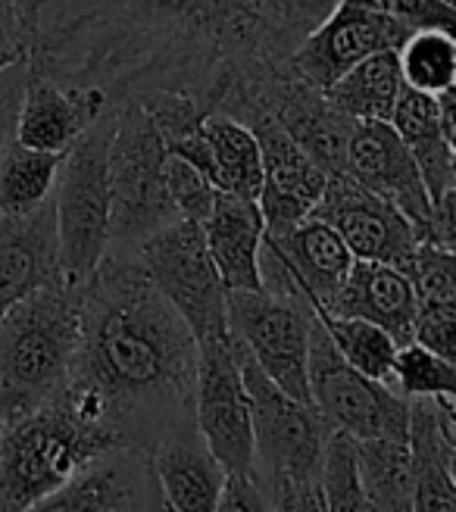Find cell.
Instances as JSON below:
<instances>
[{"instance_id": "27", "label": "cell", "mask_w": 456, "mask_h": 512, "mask_svg": "<svg viewBox=\"0 0 456 512\" xmlns=\"http://www.w3.org/2000/svg\"><path fill=\"white\" fill-rule=\"evenodd\" d=\"M400 88L397 50H382L347 69L332 88H325V97L353 122H388Z\"/></svg>"}, {"instance_id": "12", "label": "cell", "mask_w": 456, "mask_h": 512, "mask_svg": "<svg viewBox=\"0 0 456 512\" xmlns=\"http://www.w3.org/2000/svg\"><path fill=\"white\" fill-rule=\"evenodd\" d=\"M194 425L225 475L253 472L250 403L241 381L232 335L197 344Z\"/></svg>"}, {"instance_id": "1", "label": "cell", "mask_w": 456, "mask_h": 512, "mask_svg": "<svg viewBox=\"0 0 456 512\" xmlns=\"http://www.w3.org/2000/svg\"><path fill=\"white\" fill-rule=\"evenodd\" d=\"M335 0H22L32 72L110 104L150 91L213 113L285 72Z\"/></svg>"}, {"instance_id": "15", "label": "cell", "mask_w": 456, "mask_h": 512, "mask_svg": "<svg viewBox=\"0 0 456 512\" xmlns=\"http://www.w3.org/2000/svg\"><path fill=\"white\" fill-rule=\"evenodd\" d=\"M310 216L335 228L353 260L400 266L419 247L413 222L385 197L353 182L347 172L328 175L325 191Z\"/></svg>"}, {"instance_id": "37", "label": "cell", "mask_w": 456, "mask_h": 512, "mask_svg": "<svg viewBox=\"0 0 456 512\" xmlns=\"http://www.w3.org/2000/svg\"><path fill=\"white\" fill-rule=\"evenodd\" d=\"M375 4L410 35L425 29H444V32L456 29V10L447 0H375Z\"/></svg>"}, {"instance_id": "34", "label": "cell", "mask_w": 456, "mask_h": 512, "mask_svg": "<svg viewBox=\"0 0 456 512\" xmlns=\"http://www.w3.org/2000/svg\"><path fill=\"white\" fill-rule=\"evenodd\" d=\"M410 278L416 303H456V253L438 244L419 247L397 266Z\"/></svg>"}, {"instance_id": "28", "label": "cell", "mask_w": 456, "mask_h": 512, "mask_svg": "<svg viewBox=\"0 0 456 512\" xmlns=\"http://www.w3.org/2000/svg\"><path fill=\"white\" fill-rule=\"evenodd\" d=\"M357 478L372 512H413L407 441H353Z\"/></svg>"}, {"instance_id": "10", "label": "cell", "mask_w": 456, "mask_h": 512, "mask_svg": "<svg viewBox=\"0 0 456 512\" xmlns=\"http://www.w3.org/2000/svg\"><path fill=\"white\" fill-rule=\"evenodd\" d=\"M225 322L232 335L272 384L307 400V360L313 306L303 297L272 291H225Z\"/></svg>"}, {"instance_id": "17", "label": "cell", "mask_w": 456, "mask_h": 512, "mask_svg": "<svg viewBox=\"0 0 456 512\" xmlns=\"http://www.w3.org/2000/svg\"><path fill=\"white\" fill-rule=\"evenodd\" d=\"M22 512H169L144 453L113 450Z\"/></svg>"}, {"instance_id": "24", "label": "cell", "mask_w": 456, "mask_h": 512, "mask_svg": "<svg viewBox=\"0 0 456 512\" xmlns=\"http://www.w3.org/2000/svg\"><path fill=\"white\" fill-rule=\"evenodd\" d=\"M263 244L282 260V266L288 269L294 285L313 310H325L335 300L353 266V256L338 238V232L316 216L297 222L285 235H263Z\"/></svg>"}, {"instance_id": "16", "label": "cell", "mask_w": 456, "mask_h": 512, "mask_svg": "<svg viewBox=\"0 0 456 512\" xmlns=\"http://www.w3.org/2000/svg\"><path fill=\"white\" fill-rule=\"evenodd\" d=\"M344 172L369 188L372 194L385 197L391 207H397L416 228L419 241L428 238L432 228V200L422 185V175L403 147L391 122H357L347 144Z\"/></svg>"}, {"instance_id": "6", "label": "cell", "mask_w": 456, "mask_h": 512, "mask_svg": "<svg viewBox=\"0 0 456 512\" xmlns=\"http://www.w3.org/2000/svg\"><path fill=\"white\" fill-rule=\"evenodd\" d=\"M116 122V104L75 141L57 172L54 225L63 281L82 285L110 250V175L107 150Z\"/></svg>"}, {"instance_id": "11", "label": "cell", "mask_w": 456, "mask_h": 512, "mask_svg": "<svg viewBox=\"0 0 456 512\" xmlns=\"http://www.w3.org/2000/svg\"><path fill=\"white\" fill-rule=\"evenodd\" d=\"M238 104L263 107L325 175L344 172L347 144L357 122L344 116L338 107H332L325 91L300 82L294 72L285 69L257 85H247L235 94H228L219 104V113L235 110Z\"/></svg>"}, {"instance_id": "19", "label": "cell", "mask_w": 456, "mask_h": 512, "mask_svg": "<svg viewBox=\"0 0 456 512\" xmlns=\"http://www.w3.org/2000/svg\"><path fill=\"white\" fill-rule=\"evenodd\" d=\"M413 512H456V413L453 397L410 400Z\"/></svg>"}, {"instance_id": "35", "label": "cell", "mask_w": 456, "mask_h": 512, "mask_svg": "<svg viewBox=\"0 0 456 512\" xmlns=\"http://www.w3.org/2000/svg\"><path fill=\"white\" fill-rule=\"evenodd\" d=\"M166 188H169L175 210H179V219H188L197 225L207 219L216 188L204 172H197L191 163L166 153Z\"/></svg>"}, {"instance_id": "2", "label": "cell", "mask_w": 456, "mask_h": 512, "mask_svg": "<svg viewBox=\"0 0 456 512\" xmlns=\"http://www.w3.org/2000/svg\"><path fill=\"white\" fill-rule=\"evenodd\" d=\"M197 341L132 253H107L82 281V331L66 394L119 450L150 453L194 422Z\"/></svg>"}, {"instance_id": "32", "label": "cell", "mask_w": 456, "mask_h": 512, "mask_svg": "<svg viewBox=\"0 0 456 512\" xmlns=\"http://www.w3.org/2000/svg\"><path fill=\"white\" fill-rule=\"evenodd\" d=\"M391 388L407 397V400H419V397H453L456 394V372H453V360H444V356L432 353L428 347L410 341L397 347L394 366H391Z\"/></svg>"}, {"instance_id": "3", "label": "cell", "mask_w": 456, "mask_h": 512, "mask_svg": "<svg viewBox=\"0 0 456 512\" xmlns=\"http://www.w3.org/2000/svg\"><path fill=\"white\" fill-rule=\"evenodd\" d=\"M113 450V431L60 391L0 425V512L29 509Z\"/></svg>"}, {"instance_id": "30", "label": "cell", "mask_w": 456, "mask_h": 512, "mask_svg": "<svg viewBox=\"0 0 456 512\" xmlns=\"http://www.w3.org/2000/svg\"><path fill=\"white\" fill-rule=\"evenodd\" d=\"M316 319L322 322L328 341L335 344V350L344 356V363L363 372L366 378L375 381H391V366L397 356V341L388 335L385 328H378L366 319H350V316H332L313 310Z\"/></svg>"}, {"instance_id": "13", "label": "cell", "mask_w": 456, "mask_h": 512, "mask_svg": "<svg viewBox=\"0 0 456 512\" xmlns=\"http://www.w3.org/2000/svg\"><path fill=\"white\" fill-rule=\"evenodd\" d=\"M407 35L410 32L403 25L378 10L375 0H335L332 13L294 47L288 72L325 91L366 57L397 50Z\"/></svg>"}, {"instance_id": "22", "label": "cell", "mask_w": 456, "mask_h": 512, "mask_svg": "<svg viewBox=\"0 0 456 512\" xmlns=\"http://www.w3.org/2000/svg\"><path fill=\"white\" fill-rule=\"evenodd\" d=\"M200 232L225 291H260V247L266 225L257 200L216 191Z\"/></svg>"}, {"instance_id": "4", "label": "cell", "mask_w": 456, "mask_h": 512, "mask_svg": "<svg viewBox=\"0 0 456 512\" xmlns=\"http://www.w3.org/2000/svg\"><path fill=\"white\" fill-rule=\"evenodd\" d=\"M82 331V285L41 288L0 316V425L57 397Z\"/></svg>"}, {"instance_id": "29", "label": "cell", "mask_w": 456, "mask_h": 512, "mask_svg": "<svg viewBox=\"0 0 456 512\" xmlns=\"http://www.w3.org/2000/svg\"><path fill=\"white\" fill-rule=\"evenodd\" d=\"M63 157L22 147L13 138L0 157V216H25L47 203L54 194Z\"/></svg>"}, {"instance_id": "36", "label": "cell", "mask_w": 456, "mask_h": 512, "mask_svg": "<svg viewBox=\"0 0 456 512\" xmlns=\"http://www.w3.org/2000/svg\"><path fill=\"white\" fill-rule=\"evenodd\" d=\"M413 341L453 360L456 353V303H416Z\"/></svg>"}, {"instance_id": "21", "label": "cell", "mask_w": 456, "mask_h": 512, "mask_svg": "<svg viewBox=\"0 0 456 512\" xmlns=\"http://www.w3.org/2000/svg\"><path fill=\"white\" fill-rule=\"evenodd\" d=\"M147 463L169 512H216L225 469L200 441L194 422L172 428L163 441H157L147 453Z\"/></svg>"}, {"instance_id": "40", "label": "cell", "mask_w": 456, "mask_h": 512, "mask_svg": "<svg viewBox=\"0 0 456 512\" xmlns=\"http://www.w3.org/2000/svg\"><path fill=\"white\" fill-rule=\"evenodd\" d=\"M25 79H29V63L25 60L0 72V157H4V150L16 138V113L25 91Z\"/></svg>"}, {"instance_id": "39", "label": "cell", "mask_w": 456, "mask_h": 512, "mask_svg": "<svg viewBox=\"0 0 456 512\" xmlns=\"http://www.w3.org/2000/svg\"><path fill=\"white\" fill-rule=\"evenodd\" d=\"M216 512H272V503H269V494L263 491V484L257 481L253 472L225 475Z\"/></svg>"}, {"instance_id": "8", "label": "cell", "mask_w": 456, "mask_h": 512, "mask_svg": "<svg viewBox=\"0 0 456 512\" xmlns=\"http://www.w3.org/2000/svg\"><path fill=\"white\" fill-rule=\"evenodd\" d=\"M307 391L322 422L353 441H407L410 400L400 397L391 384L366 378L328 341L322 322L313 313L310 325V360Z\"/></svg>"}, {"instance_id": "26", "label": "cell", "mask_w": 456, "mask_h": 512, "mask_svg": "<svg viewBox=\"0 0 456 512\" xmlns=\"http://www.w3.org/2000/svg\"><path fill=\"white\" fill-rule=\"evenodd\" d=\"M200 132L210 150V182L216 191L257 200L263 185V163L260 144L250 128L235 116L213 110L200 119Z\"/></svg>"}, {"instance_id": "18", "label": "cell", "mask_w": 456, "mask_h": 512, "mask_svg": "<svg viewBox=\"0 0 456 512\" xmlns=\"http://www.w3.org/2000/svg\"><path fill=\"white\" fill-rule=\"evenodd\" d=\"M110 107L107 94L94 88H66L29 69L16 113V141L63 157Z\"/></svg>"}, {"instance_id": "14", "label": "cell", "mask_w": 456, "mask_h": 512, "mask_svg": "<svg viewBox=\"0 0 456 512\" xmlns=\"http://www.w3.org/2000/svg\"><path fill=\"white\" fill-rule=\"evenodd\" d=\"M228 116L244 122L260 144L263 185L257 207L266 225V235H285L297 222L310 219L325 191L328 175L297 147V141L263 107L238 104L235 110H228Z\"/></svg>"}, {"instance_id": "9", "label": "cell", "mask_w": 456, "mask_h": 512, "mask_svg": "<svg viewBox=\"0 0 456 512\" xmlns=\"http://www.w3.org/2000/svg\"><path fill=\"white\" fill-rule=\"evenodd\" d=\"M132 256L191 328L197 344L228 335L225 288L197 222L175 219L157 235H150Z\"/></svg>"}, {"instance_id": "20", "label": "cell", "mask_w": 456, "mask_h": 512, "mask_svg": "<svg viewBox=\"0 0 456 512\" xmlns=\"http://www.w3.org/2000/svg\"><path fill=\"white\" fill-rule=\"evenodd\" d=\"M60 281L54 200L25 216H0V316L22 297Z\"/></svg>"}, {"instance_id": "25", "label": "cell", "mask_w": 456, "mask_h": 512, "mask_svg": "<svg viewBox=\"0 0 456 512\" xmlns=\"http://www.w3.org/2000/svg\"><path fill=\"white\" fill-rule=\"evenodd\" d=\"M388 122L403 147L410 150L432 207L438 200L456 194V141L441 125L438 97L403 85Z\"/></svg>"}, {"instance_id": "23", "label": "cell", "mask_w": 456, "mask_h": 512, "mask_svg": "<svg viewBox=\"0 0 456 512\" xmlns=\"http://www.w3.org/2000/svg\"><path fill=\"white\" fill-rule=\"evenodd\" d=\"M322 313L366 319L403 347L413 341V319H416V294L410 278L397 266L353 260L344 285L338 288L335 300Z\"/></svg>"}, {"instance_id": "42", "label": "cell", "mask_w": 456, "mask_h": 512, "mask_svg": "<svg viewBox=\"0 0 456 512\" xmlns=\"http://www.w3.org/2000/svg\"><path fill=\"white\" fill-rule=\"evenodd\" d=\"M447 4H453V7H456V0H447Z\"/></svg>"}, {"instance_id": "31", "label": "cell", "mask_w": 456, "mask_h": 512, "mask_svg": "<svg viewBox=\"0 0 456 512\" xmlns=\"http://www.w3.org/2000/svg\"><path fill=\"white\" fill-rule=\"evenodd\" d=\"M400 79L422 94H444L456 82V38L444 29H425L407 35L397 47Z\"/></svg>"}, {"instance_id": "38", "label": "cell", "mask_w": 456, "mask_h": 512, "mask_svg": "<svg viewBox=\"0 0 456 512\" xmlns=\"http://www.w3.org/2000/svg\"><path fill=\"white\" fill-rule=\"evenodd\" d=\"M29 54V29H25L22 0H0V72L16 66Z\"/></svg>"}, {"instance_id": "5", "label": "cell", "mask_w": 456, "mask_h": 512, "mask_svg": "<svg viewBox=\"0 0 456 512\" xmlns=\"http://www.w3.org/2000/svg\"><path fill=\"white\" fill-rule=\"evenodd\" d=\"M110 175V250L135 253L150 235L179 219L166 188V147L135 97L116 104L107 150Z\"/></svg>"}, {"instance_id": "33", "label": "cell", "mask_w": 456, "mask_h": 512, "mask_svg": "<svg viewBox=\"0 0 456 512\" xmlns=\"http://www.w3.org/2000/svg\"><path fill=\"white\" fill-rule=\"evenodd\" d=\"M319 494L325 512H372L357 478L353 438H347L341 431L328 434L322 469H319Z\"/></svg>"}, {"instance_id": "7", "label": "cell", "mask_w": 456, "mask_h": 512, "mask_svg": "<svg viewBox=\"0 0 456 512\" xmlns=\"http://www.w3.org/2000/svg\"><path fill=\"white\" fill-rule=\"evenodd\" d=\"M241 381L250 403V428H253V475L263 484L285 481H310L319 478L322 456L328 444V428L316 406L285 394L266 372L250 360V353L232 338Z\"/></svg>"}, {"instance_id": "41", "label": "cell", "mask_w": 456, "mask_h": 512, "mask_svg": "<svg viewBox=\"0 0 456 512\" xmlns=\"http://www.w3.org/2000/svg\"><path fill=\"white\" fill-rule=\"evenodd\" d=\"M269 494L272 512H325L322 494H319V478L310 481H285L263 488Z\"/></svg>"}]
</instances>
